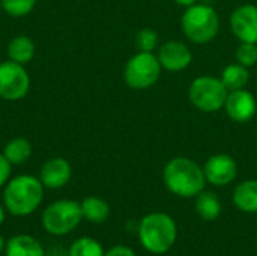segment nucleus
Listing matches in <instances>:
<instances>
[{
	"instance_id": "nucleus-1",
	"label": "nucleus",
	"mask_w": 257,
	"mask_h": 256,
	"mask_svg": "<svg viewBox=\"0 0 257 256\" xmlns=\"http://www.w3.org/2000/svg\"><path fill=\"white\" fill-rule=\"evenodd\" d=\"M163 180L170 193L187 199L196 198L206 186L203 167L187 157L172 158L163 170Z\"/></svg>"
},
{
	"instance_id": "nucleus-2",
	"label": "nucleus",
	"mask_w": 257,
	"mask_h": 256,
	"mask_svg": "<svg viewBox=\"0 0 257 256\" xmlns=\"http://www.w3.org/2000/svg\"><path fill=\"white\" fill-rule=\"evenodd\" d=\"M41 180L32 175H18L6 183L3 190V205L15 217H26L35 213L44 199Z\"/></svg>"
},
{
	"instance_id": "nucleus-3",
	"label": "nucleus",
	"mask_w": 257,
	"mask_h": 256,
	"mask_svg": "<svg viewBox=\"0 0 257 256\" xmlns=\"http://www.w3.org/2000/svg\"><path fill=\"white\" fill-rule=\"evenodd\" d=\"M139 240L143 249L154 255L167 253L176 243L178 228L166 213H149L139 223Z\"/></svg>"
},
{
	"instance_id": "nucleus-4",
	"label": "nucleus",
	"mask_w": 257,
	"mask_h": 256,
	"mask_svg": "<svg viewBox=\"0 0 257 256\" xmlns=\"http://www.w3.org/2000/svg\"><path fill=\"white\" fill-rule=\"evenodd\" d=\"M184 35L194 44L211 42L220 30L217 11L208 3H194L188 6L181 18Z\"/></svg>"
},
{
	"instance_id": "nucleus-5",
	"label": "nucleus",
	"mask_w": 257,
	"mask_h": 256,
	"mask_svg": "<svg viewBox=\"0 0 257 256\" xmlns=\"http://www.w3.org/2000/svg\"><path fill=\"white\" fill-rule=\"evenodd\" d=\"M83 220L81 205L77 201L60 199L50 204L42 216L41 223L45 232L54 237H62L71 234Z\"/></svg>"
},
{
	"instance_id": "nucleus-6",
	"label": "nucleus",
	"mask_w": 257,
	"mask_h": 256,
	"mask_svg": "<svg viewBox=\"0 0 257 256\" xmlns=\"http://www.w3.org/2000/svg\"><path fill=\"white\" fill-rule=\"evenodd\" d=\"M227 94L229 91L221 78L212 75H200L194 78L188 89L191 104L205 113H214L224 107Z\"/></svg>"
},
{
	"instance_id": "nucleus-7",
	"label": "nucleus",
	"mask_w": 257,
	"mask_h": 256,
	"mask_svg": "<svg viewBox=\"0 0 257 256\" xmlns=\"http://www.w3.org/2000/svg\"><path fill=\"white\" fill-rule=\"evenodd\" d=\"M161 75V63L154 53L139 51L125 65L123 78L131 89L143 91L154 86Z\"/></svg>"
},
{
	"instance_id": "nucleus-8",
	"label": "nucleus",
	"mask_w": 257,
	"mask_h": 256,
	"mask_svg": "<svg viewBox=\"0 0 257 256\" xmlns=\"http://www.w3.org/2000/svg\"><path fill=\"white\" fill-rule=\"evenodd\" d=\"M30 88V78L23 65L9 60L0 63V98L18 101L24 98Z\"/></svg>"
},
{
	"instance_id": "nucleus-9",
	"label": "nucleus",
	"mask_w": 257,
	"mask_h": 256,
	"mask_svg": "<svg viewBox=\"0 0 257 256\" xmlns=\"http://www.w3.org/2000/svg\"><path fill=\"white\" fill-rule=\"evenodd\" d=\"M203 174L206 178V183L217 186V187H223L230 184L238 174V166L236 161L227 155V154H215L211 155L205 166H203Z\"/></svg>"
},
{
	"instance_id": "nucleus-10",
	"label": "nucleus",
	"mask_w": 257,
	"mask_h": 256,
	"mask_svg": "<svg viewBox=\"0 0 257 256\" xmlns=\"http://www.w3.org/2000/svg\"><path fill=\"white\" fill-rule=\"evenodd\" d=\"M230 29L241 42L257 44V6H238L230 15Z\"/></svg>"
},
{
	"instance_id": "nucleus-11",
	"label": "nucleus",
	"mask_w": 257,
	"mask_h": 256,
	"mask_svg": "<svg viewBox=\"0 0 257 256\" xmlns=\"http://www.w3.org/2000/svg\"><path fill=\"white\" fill-rule=\"evenodd\" d=\"M224 109H226L227 116L232 121H235V122H248L256 115V98L247 89L230 91L227 94Z\"/></svg>"
},
{
	"instance_id": "nucleus-12",
	"label": "nucleus",
	"mask_w": 257,
	"mask_h": 256,
	"mask_svg": "<svg viewBox=\"0 0 257 256\" xmlns=\"http://www.w3.org/2000/svg\"><path fill=\"white\" fill-rule=\"evenodd\" d=\"M161 68L170 72H179L190 66L193 60L191 50L181 41H167L158 48L157 54Z\"/></svg>"
},
{
	"instance_id": "nucleus-13",
	"label": "nucleus",
	"mask_w": 257,
	"mask_h": 256,
	"mask_svg": "<svg viewBox=\"0 0 257 256\" xmlns=\"http://www.w3.org/2000/svg\"><path fill=\"white\" fill-rule=\"evenodd\" d=\"M71 175H72L71 164L65 158L56 157L44 163L39 174V180L44 187L56 190L65 187L69 183Z\"/></svg>"
},
{
	"instance_id": "nucleus-14",
	"label": "nucleus",
	"mask_w": 257,
	"mask_h": 256,
	"mask_svg": "<svg viewBox=\"0 0 257 256\" xmlns=\"http://www.w3.org/2000/svg\"><path fill=\"white\" fill-rule=\"evenodd\" d=\"M6 256H45L42 244L29 234L14 235L5 246Z\"/></svg>"
},
{
	"instance_id": "nucleus-15",
	"label": "nucleus",
	"mask_w": 257,
	"mask_h": 256,
	"mask_svg": "<svg viewBox=\"0 0 257 256\" xmlns=\"http://www.w3.org/2000/svg\"><path fill=\"white\" fill-rule=\"evenodd\" d=\"M233 204L244 213H257V180H247L236 186L233 192Z\"/></svg>"
},
{
	"instance_id": "nucleus-16",
	"label": "nucleus",
	"mask_w": 257,
	"mask_h": 256,
	"mask_svg": "<svg viewBox=\"0 0 257 256\" xmlns=\"http://www.w3.org/2000/svg\"><path fill=\"white\" fill-rule=\"evenodd\" d=\"M80 205H81L83 219H86L90 223L101 225V223L107 222V219L110 216L108 204L98 196H87L83 199V202Z\"/></svg>"
},
{
	"instance_id": "nucleus-17",
	"label": "nucleus",
	"mask_w": 257,
	"mask_h": 256,
	"mask_svg": "<svg viewBox=\"0 0 257 256\" xmlns=\"http://www.w3.org/2000/svg\"><path fill=\"white\" fill-rule=\"evenodd\" d=\"M196 213L206 222L215 220L221 214V202L220 198L214 192H200L196 196Z\"/></svg>"
},
{
	"instance_id": "nucleus-18",
	"label": "nucleus",
	"mask_w": 257,
	"mask_h": 256,
	"mask_svg": "<svg viewBox=\"0 0 257 256\" xmlns=\"http://www.w3.org/2000/svg\"><path fill=\"white\" fill-rule=\"evenodd\" d=\"M35 42L26 36V35H20V36H15L9 45H8V56L12 62H17L20 65H24V63H29L33 56H35Z\"/></svg>"
},
{
	"instance_id": "nucleus-19",
	"label": "nucleus",
	"mask_w": 257,
	"mask_h": 256,
	"mask_svg": "<svg viewBox=\"0 0 257 256\" xmlns=\"http://www.w3.org/2000/svg\"><path fill=\"white\" fill-rule=\"evenodd\" d=\"M250 80V74L247 66L241 63H230L227 65L221 72V81L227 88V91H238L245 89L247 83Z\"/></svg>"
},
{
	"instance_id": "nucleus-20",
	"label": "nucleus",
	"mask_w": 257,
	"mask_h": 256,
	"mask_svg": "<svg viewBox=\"0 0 257 256\" xmlns=\"http://www.w3.org/2000/svg\"><path fill=\"white\" fill-rule=\"evenodd\" d=\"M3 155L11 164H23L32 155V145L24 137H15L5 145Z\"/></svg>"
},
{
	"instance_id": "nucleus-21",
	"label": "nucleus",
	"mask_w": 257,
	"mask_h": 256,
	"mask_svg": "<svg viewBox=\"0 0 257 256\" xmlns=\"http://www.w3.org/2000/svg\"><path fill=\"white\" fill-rule=\"evenodd\" d=\"M104 247L99 241L90 237H81L71 244L68 256H104Z\"/></svg>"
},
{
	"instance_id": "nucleus-22",
	"label": "nucleus",
	"mask_w": 257,
	"mask_h": 256,
	"mask_svg": "<svg viewBox=\"0 0 257 256\" xmlns=\"http://www.w3.org/2000/svg\"><path fill=\"white\" fill-rule=\"evenodd\" d=\"M36 0H2L3 11L11 17H24L33 11Z\"/></svg>"
},
{
	"instance_id": "nucleus-23",
	"label": "nucleus",
	"mask_w": 257,
	"mask_h": 256,
	"mask_svg": "<svg viewBox=\"0 0 257 256\" xmlns=\"http://www.w3.org/2000/svg\"><path fill=\"white\" fill-rule=\"evenodd\" d=\"M136 47L139 51H148V53H152L157 47H158V33L154 30V29H142L137 32L136 35Z\"/></svg>"
},
{
	"instance_id": "nucleus-24",
	"label": "nucleus",
	"mask_w": 257,
	"mask_h": 256,
	"mask_svg": "<svg viewBox=\"0 0 257 256\" xmlns=\"http://www.w3.org/2000/svg\"><path fill=\"white\" fill-rule=\"evenodd\" d=\"M238 63L250 68L257 62V44L254 42H241L236 48Z\"/></svg>"
},
{
	"instance_id": "nucleus-25",
	"label": "nucleus",
	"mask_w": 257,
	"mask_h": 256,
	"mask_svg": "<svg viewBox=\"0 0 257 256\" xmlns=\"http://www.w3.org/2000/svg\"><path fill=\"white\" fill-rule=\"evenodd\" d=\"M11 163L6 160V157L3 154H0V187L6 186V183L9 181L11 177Z\"/></svg>"
},
{
	"instance_id": "nucleus-26",
	"label": "nucleus",
	"mask_w": 257,
	"mask_h": 256,
	"mask_svg": "<svg viewBox=\"0 0 257 256\" xmlns=\"http://www.w3.org/2000/svg\"><path fill=\"white\" fill-rule=\"evenodd\" d=\"M104 256H136V253L131 247L119 244V246H114L110 250H107Z\"/></svg>"
},
{
	"instance_id": "nucleus-27",
	"label": "nucleus",
	"mask_w": 257,
	"mask_h": 256,
	"mask_svg": "<svg viewBox=\"0 0 257 256\" xmlns=\"http://www.w3.org/2000/svg\"><path fill=\"white\" fill-rule=\"evenodd\" d=\"M173 2L184 8H188V6H193L194 3H197V0H173Z\"/></svg>"
},
{
	"instance_id": "nucleus-28",
	"label": "nucleus",
	"mask_w": 257,
	"mask_h": 256,
	"mask_svg": "<svg viewBox=\"0 0 257 256\" xmlns=\"http://www.w3.org/2000/svg\"><path fill=\"white\" fill-rule=\"evenodd\" d=\"M5 219H6V208H5V205L0 204V226L3 225Z\"/></svg>"
},
{
	"instance_id": "nucleus-29",
	"label": "nucleus",
	"mask_w": 257,
	"mask_h": 256,
	"mask_svg": "<svg viewBox=\"0 0 257 256\" xmlns=\"http://www.w3.org/2000/svg\"><path fill=\"white\" fill-rule=\"evenodd\" d=\"M5 246H6V243H5L3 237L0 235V253H2V252H5Z\"/></svg>"
}]
</instances>
